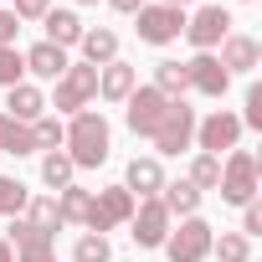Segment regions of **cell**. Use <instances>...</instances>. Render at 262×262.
Wrapping results in <instances>:
<instances>
[{"label":"cell","instance_id":"obj_1","mask_svg":"<svg viewBox=\"0 0 262 262\" xmlns=\"http://www.w3.org/2000/svg\"><path fill=\"white\" fill-rule=\"evenodd\" d=\"M62 149H67V160H72L77 170H98V165L108 160V149H113V128H108V118H103V113H93V108L72 113Z\"/></svg>","mask_w":262,"mask_h":262},{"label":"cell","instance_id":"obj_2","mask_svg":"<svg viewBox=\"0 0 262 262\" xmlns=\"http://www.w3.org/2000/svg\"><path fill=\"white\" fill-rule=\"evenodd\" d=\"M221 201L226 206H252L257 201V155H247V149H226V160H221Z\"/></svg>","mask_w":262,"mask_h":262},{"label":"cell","instance_id":"obj_3","mask_svg":"<svg viewBox=\"0 0 262 262\" xmlns=\"http://www.w3.org/2000/svg\"><path fill=\"white\" fill-rule=\"evenodd\" d=\"M211 242H216L211 221L185 216L180 226H170V236H165V257H170V262H206V257H211Z\"/></svg>","mask_w":262,"mask_h":262},{"label":"cell","instance_id":"obj_4","mask_svg":"<svg viewBox=\"0 0 262 262\" xmlns=\"http://www.w3.org/2000/svg\"><path fill=\"white\" fill-rule=\"evenodd\" d=\"M93 98H98V67H88V62H67V72L57 77V98H52V108H57V113H82Z\"/></svg>","mask_w":262,"mask_h":262},{"label":"cell","instance_id":"obj_5","mask_svg":"<svg viewBox=\"0 0 262 262\" xmlns=\"http://www.w3.org/2000/svg\"><path fill=\"white\" fill-rule=\"evenodd\" d=\"M155 155H180V149H190L195 144V108L180 98V103H170V113L160 118V128H155Z\"/></svg>","mask_w":262,"mask_h":262},{"label":"cell","instance_id":"obj_6","mask_svg":"<svg viewBox=\"0 0 262 262\" xmlns=\"http://www.w3.org/2000/svg\"><path fill=\"white\" fill-rule=\"evenodd\" d=\"M134 31H139V41H149V47H170V41L185 31V11H180V6H139V11H134Z\"/></svg>","mask_w":262,"mask_h":262},{"label":"cell","instance_id":"obj_7","mask_svg":"<svg viewBox=\"0 0 262 262\" xmlns=\"http://www.w3.org/2000/svg\"><path fill=\"white\" fill-rule=\"evenodd\" d=\"M134 206H139V201L128 195L123 185H108V190H98V195H93V211H88V221H82V226L103 236V231H113V226H128Z\"/></svg>","mask_w":262,"mask_h":262},{"label":"cell","instance_id":"obj_8","mask_svg":"<svg viewBox=\"0 0 262 262\" xmlns=\"http://www.w3.org/2000/svg\"><path fill=\"white\" fill-rule=\"evenodd\" d=\"M165 113H170V98H165L160 88H134V93L123 98V123L134 128V134H144V139L160 128Z\"/></svg>","mask_w":262,"mask_h":262},{"label":"cell","instance_id":"obj_9","mask_svg":"<svg viewBox=\"0 0 262 262\" xmlns=\"http://www.w3.org/2000/svg\"><path fill=\"white\" fill-rule=\"evenodd\" d=\"M185 36H190L195 52H216L231 36V11L226 6H201L195 16H185Z\"/></svg>","mask_w":262,"mask_h":262},{"label":"cell","instance_id":"obj_10","mask_svg":"<svg viewBox=\"0 0 262 262\" xmlns=\"http://www.w3.org/2000/svg\"><path fill=\"white\" fill-rule=\"evenodd\" d=\"M236 139H242V118L236 113H226V108H216L211 118H195V144H201V155H226V149H236Z\"/></svg>","mask_w":262,"mask_h":262},{"label":"cell","instance_id":"obj_11","mask_svg":"<svg viewBox=\"0 0 262 262\" xmlns=\"http://www.w3.org/2000/svg\"><path fill=\"white\" fill-rule=\"evenodd\" d=\"M170 211H165V201L160 195H149V201H139L134 206V216H128V236H134L139 247H165V236H170Z\"/></svg>","mask_w":262,"mask_h":262},{"label":"cell","instance_id":"obj_12","mask_svg":"<svg viewBox=\"0 0 262 262\" xmlns=\"http://www.w3.org/2000/svg\"><path fill=\"white\" fill-rule=\"evenodd\" d=\"M185 72H190V88L206 93V98H226V88H231V72H226L211 52H195V57L185 62Z\"/></svg>","mask_w":262,"mask_h":262},{"label":"cell","instance_id":"obj_13","mask_svg":"<svg viewBox=\"0 0 262 262\" xmlns=\"http://www.w3.org/2000/svg\"><path fill=\"white\" fill-rule=\"evenodd\" d=\"M123 190L134 195V201H149V195H160V190H165V170H160V160H155V155H144V160H128V170H123Z\"/></svg>","mask_w":262,"mask_h":262},{"label":"cell","instance_id":"obj_14","mask_svg":"<svg viewBox=\"0 0 262 262\" xmlns=\"http://www.w3.org/2000/svg\"><path fill=\"white\" fill-rule=\"evenodd\" d=\"M134 88H139V67H128L123 57H118V62H108V67H98V98L123 103Z\"/></svg>","mask_w":262,"mask_h":262},{"label":"cell","instance_id":"obj_15","mask_svg":"<svg viewBox=\"0 0 262 262\" xmlns=\"http://www.w3.org/2000/svg\"><path fill=\"white\" fill-rule=\"evenodd\" d=\"M21 62H26V72H36L41 82H57V77L67 72V62H72V57H67L62 47H52V41H36L31 52H21Z\"/></svg>","mask_w":262,"mask_h":262},{"label":"cell","instance_id":"obj_16","mask_svg":"<svg viewBox=\"0 0 262 262\" xmlns=\"http://www.w3.org/2000/svg\"><path fill=\"white\" fill-rule=\"evenodd\" d=\"M11 98H6V113L16 118V123H36L41 113H47V93L36 88V82H16V88H6Z\"/></svg>","mask_w":262,"mask_h":262},{"label":"cell","instance_id":"obj_17","mask_svg":"<svg viewBox=\"0 0 262 262\" xmlns=\"http://www.w3.org/2000/svg\"><path fill=\"white\" fill-rule=\"evenodd\" d=\"M82 62L88 67H108V62H118V31H108V26H93V31H82Z\"/></svg>","mask_w":262,"mask_h":262},{"label":"cell","instance_id":"obj_18","mask_svg":"<svg viewBox=\"0 0 262 262\" xmlns=\"http://www.w3.org/2000/svg\"><path fill=\"white\" fill-rule=\"evenodd\" d=\"M216 62H221L226 72H252V67L262 62V47H257L252 36H236V31H231V36L221 41V57H216Z\"/></svg>","mask_w":262,"mask_h":262},{"label":"cell","instance_id":"obj_19","mask_svg":"<svg viewBox=\"0 0 262 262\" xmlns=\"http://www.w3.org/2000/svg\"><path fill=\"white\" fill-rule=\"evenodd\" d=\"M41 26H47V41H52V47H62V52H67V47H77V41H82V31H88V26L77 21V11H47V16H41Z\"/></svg>","mask_w":262,"mask_h":262},{"label":"cell","instance_id":"obj_20","mask_svg":"<svg viewBox=\"0 0 262 262\" xmlns=\"http://www.w3.org/2000/svg\"><path fill=\"white\" fill-rule=\"evenodd\" d=\"M160 201H165V211H170V216H180V221L201 211V190H195L190 180H165V190H160Z\"/></svg>","mask_w":262,"mask_h":262},{"label":"cell","instance_id":"obj_21","mask_svg":"<svg viewBox=\"0 0 262 262\" xmlns=\"http://www.w3.org/2000/svg\"><path fill=\"white\" fill-rule=\"evenodd\" d=\"M52 201H57L62 226H82V221H88V211H93V190H82V185H67V190H57Z\"/></svg>","mask_w":262,"mask_h":262},{"label":"cell","instance_id":"obj_22","mask_svg":"<svg viewBox=\"0 0 262 262\" xmlns=\"http://www.w3.org/2000/svg\"><path fill=\"white\" fill-rule=\"evenodd\" d=\"M149 88H160L170 103H180L185 93H190V72H185V62H155V82Z\"/></svg>","mask_w":262,"mask_h":262},{"label":"cell","instance_id":"obj_23","mask_svg":"<svg viewBox=\"0 0 262 262\" xmlns=\"http://www.w3.org/2000/svg\"><path fill=\"white\" fill-rule=\"evenodd\" d=\"M0 155H36L31 123H16L11 113H0Z\"/></svg>","mask_w":262,"mask_h":262},{"label":"cell","instance_id":"obj_24","mask_svg":"<svg viewBox=\"0 0 262 262\" xmlns=\"http://www.w3.org/2000/svg\"><path fill=\"white\" fill-rule=\"evenodd\" d=\"M21 216H26L36 231H47V236H57V231H62V216H57V201H52V195H31Z\"/></svg>","mask_w":262,"mask_h":262},{"label":"cell","instance_id":"obj_25","mask_svg":"<svg viewBox=\"0 0 262 262\" xmlns=\"http://www.w3.org/2000/svg\"><path fill=\"white\" fill-rule=\"evenodd\" d=\"M72 175H77V165L67 160V149H52V155H41V180H47L52 190H67V185H72Z\"/></svg>","mask_w":262,"mask_h":262},{"label":"cell","instance_id":"obj_26","mask_svg":"<svg viewBox=\"0 0 262 262\" xmlns=\"http://www.w3.org/2000/svg\"><path fill=\"white\" fill-rule=\"evenodd\" d=\"M62 139H67V128H62V118H57V113H41V118L31 123V144H36L41 155L62 149Z\"/></svg>","mask_w":262,"mask_h":262},{"label":"cell","instance_id":"obj_27","mask_svg":"<svg viewBox=\"0 0 262 262\" xmlns=\"http://www.w3.org/2000/svg\"><path fill=\"white\" fill-rule=\"evenodd\" d=\"M185 180H190L201 195H206V190H216V185H221V160H216V155H195V165H190V175H185Z\"/></svg>","mask_w":262,"mask_h":262},{"label":"cell","instance_id":"obj_28","mask_svg":"<svg viewBox=\"0 0 262 262\" xmlns=\"http://www.w3.org/2000/svg\"><path fill=\"white\" fill-rule=\"evenodd\" d=\"M211 252H216V262H247V257H252V242H247L242 231H221V236L211 242Z\"/></svg>","mask_w":262,"mask_h":262},{"label":"cell","instance_id":"obj_29","mask_svg":"<svg viewBox=\"0 0 262 262\" xmlns=\"http://www.w3.org/2000/svg\"><path fill=\"white\" fill-rule=\"evenodd\" d=\"M31 201V190L16 180V175H0V216H21Z\"/></svg>","mask_w":262,"mask_h":262},{"label":"cell","instance_id":"obj_30","mask_svg":"<svg viewBox=\"0 0 262 262\" xmlns=\"http://www.w3.org/2000/svg\"><path fill=\"white\" fill-rule=\"evenodd\" d=\"M72 262H113V247H108V236H98V231L77 236V247H72Z\"/></svg>","mask_w":262,"mask_h":262},{"label":"cell","instance_id":"obj_31","mask_svg":"<svg viewBox=\"0 0 262 262\" xmlns=\"http://www.w3.org/2000/svg\"><path fill=\"white\" fill-rule=\"evenodd\" d=\"M21 72H26L21 52H16V47H0V88H16V82H26Z\"/></svg>","mask_w":262,"mask_h":262},{"label":"cell","instance_id":"obj_32","mask_svg":"<svg viewBox=\"0 0 262 262\" xmlns=\"http://www.w3.org/2000/svg\"><path fill=\"white\" fill-rule=\"evenodd\" d=\"M242 128H262V88H257V82L247 88V113H242Z\"/></svg>","mask_w":262,"mask_h":262},{"label":"cell","instance_id":"obj_33","mask_svg":"<svg viewBox=\"0 0 262 262\" xmlns=\"http://www.w3.org/2000/svg\"><path fill=\"white\" fill-rule=\"evenodd\" d=\"M47 11H52V0H16L11 16H16V21H41Z\"/></svg>","mask_w":262,"mask_h":262},{"label":"cell","instance_id":"obj_34","mask_svg":"<svg viewBox=\"0 0 262 262\" xmlns=\"http://www.w3.org/2000/svg\"><path fill=\"white\" fill-rule=\"evenodd\" d=\"M242 236L252 242V236H262V206L252 201V206H242Z\"/></svg>","mask_w":262,"mask_h":262},{"label":"cell","instance_id":"obj_35","mask_svg":"<svg viewBox=\"0 0 262 262\" xmlns=\"http://www.w3.org/2000/svg\"><path fill=\"white\" fill-rule=\"evenodd\" d=\"M16 31H21V21H16L6 6H0V47H16Z\"/></svg>","mask_w":262,"mask_h":262},{"label":"cell","instance_id":"obj_36","mask_svg":"<svg viewBox=\"0 0 262 262\" xmlns=\"http://www.w3.org/2000/svg\"><path fill=\"white\" fill-rule=\"evenodd\" d=\"M108 6H113V11H118V16H134V11H139V6H144V0H108Z\"/></svg>","mask_w":262,"mask_h":262},{"label":"cell","instance_id":"obj_37","mask_svg":"<svg viewBox=\"0 0 262 262\" xmlns=\"http://www.w3.org/2000/svg\"><path fill=\"white\" fill-rule=\"evenodd\" d=\"M16 262H57V252H36V257H16Z\"/></svg>","mask_w":262,"mask_h":262},{"label":"cell","instance_id":"obj_38","mask_svg":"<svg viewBox=\"0 0 262 262\" xmlns=\"http://www.w3.org/2000/svg\"><path fill=\"white\" fill-rule=\"evenodd\" d=\"M0 262H16V252H11V242L0 236Z\"/></svg>","mask_w":262,"mask_h":262},{"label":"cell","instance_id":"obj_39","mask_svg":"<svg viewBox=\"0 0 262 262\" xmlns=\"http://www.w3.org/2000/svg\"><path fill=\"white\" fill-rule=\"evenodd\" d=\"M160 6H180V11H185V6H190V0H160Z\"/></svg>","mask_w":262,"mask_h":262},{"label":"cell","instance_id":"obj_40","mask_svg":"<svg viewBox=\"0 0 262 262\" xmlns=\"http://www.w3.org/2000/svg\"><path fill=\"white\" fill-rule=\"evenodd\" d=\"M72 6H98V0H72Z\"/></svg>","mask_w":262,"mask_h":262},{"label":"cell","instance_id":"obj_41","mask_svg":"<svg viewBox=\"0 0 262 262\" xmlns=\"http://www.w3.org/2000/svg\"><path fill=\"white\" fill-rule=\"evenodd\" d=\"M0 6H6V0H0Z\"/></svg>","mask_w":262,"mask_h":262}]
</instances>
